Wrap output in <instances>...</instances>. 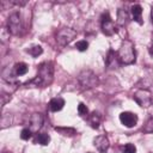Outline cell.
Masks as SVG:
<instances>
[{"label":"cell","mask_w":153,"mask_h":153,"mask_svg":"<svg viewBox=\"0 0 153 153\" xmlns=\"http://www.w3.org/2000/svg\"><path fill=\"white\" fill-rule=\"evenodd\" d=\"M54 78V66L50 61L43 62L38 66L37 75L26 82V85H35L37 87H45L51 84Z\"/></svg>","instance_id":"obj_1"},{"label":"cell","mask_w":153,"mask_h":153,"mask_svg":"<svg viewBox=\"0 0 153 153\" xmlns=\"http://www.w3.org/2000/svg\"><path fill=\"white\" fill-rule=\"evenodd\" d=\"M118 60L121 65H131L135 62L136 54H135V47L134 43L129 39H124L121 43V47L117 51Z\"/></svg>","instance_id":"obj_2"},{"label":"cell","mask_w":153,"mask_h":153,"mask_svg":"<svg viewBox=\"0 0 153 153\" xmlns=\"http://www.w3.org/2000/svg\"><path fill=\"white\" fill-rule=\"evenodd\" d=\"M75 37H76V31L74 29H72V27H62L56 32L55 41H56L59 47L63 48V47L68 45Z\"/></svg>","instance_id":"obj_3"},{"label":"cell","mask_w":153,"mask_h":153,"mask_svg":"<svg viewBox=\"0 0 153 153\" xmlns=\"http://www.w3.org/2000/svg\"><path fill=\"white\" fill-rule=\"evenodd\" d=\"M78 81L82 88H93L98 85V76L91 69H84L79 73Z\"/></svg>","instance_id":"obj_4"},{"label":"cell","mask_w":153,"mask_h":153,"mask_svg":"<svg viewBox=\"0 0 153 153\" xmlns=\"http://www.w3.org/2000/svg\"><path fill=\"white\" fill-rule=\"evenodd\" d=\"M7 29L10 31V33L18 36L22 35L24 26H23V20H22V16L19 12H12L7 19Z\"/></svg>","instance_id":"obj_5"},{"label":"cell","mask_w":153,"mask_h":153,"mask_svg":"<svg viewBox=\"0 0 153 153\" xmlns=\"http://www.w3.org/2000/svg\"><path fill=\"white\" fill-rule=\"evenodd\" d=\"M133 98H134V100L141 108H149L153 104L152 93H151V91H148L146 88H139V90H136L134 92Z\"/></svg>","instance_id":"obj_6"},{"label":"cell","mask_w":153,"mask_h":153,"mask_svg":"<svg viewBox=\"0 0 153 153\" xmlns=\"http://www.w3.org/2000/svg\"><path fill=\"white\" fill-rule=\"evenodd\" d=\"M100 27L104 35L106 36H112L116 33V27L115 24L109 14V12H104L102 16V20H100Z\"/></svg>","instance_id":"obj_7"},{"label":"cell","mask_w":153,"mask_h":153,"mask_svg":"<svg viewBox=\"0 0 153 153\" xmlns=\"http://www.w3.org/2000/svg\"><path fill=\"white\" fill-rule=\"evenodd\" d=\"M120 121L127 128H133L137 123V115L130 111H124L120 115Z\"/></svg>","instance_id":"obj_8"},{"label":"cell","mask_w":153,"mask_h":153,"mask_svg":"<svg viewBox=\"0 0 153 153\" xmlns=\"http://www.w3.org/2000/svg\"><path fill=\"white\" fill-rule=\"evenodd\" d=\"M43 121H44L43 115L35 112V114H32V115L30 116V118H29V127H27V128H29L32 133H36V131H38V130L41 129V127H42V124H43Z\"/></svg>","instance_id":"obj_9"},{"label":"cell","mask_w":153,"mask_h":153,"mask_svg":"<svg viewBox=\"0 0 153 153\" xmlns=\"http://www.w3.org/2000/svg\"><path fill=\"white\" fill-rule=\"evenodd\" d=\"M93 145L100 153H106L110 147V141L106 135H98L93 139Z\"/></svg>","instance_id":"obj_10"},{"label":"cell","mask_w":153,"mask_h":153,"mask_svg":"<svg viewBox=\"0 0 153 153\" xmlns=\"http://www.w3.org/2000/svg\"><path fill=\"white\" fill-rule=\"evenodd\" d=\"M105 65L109 68H117L121 65V62L118 60V56H117V53L114 51L112 49H110L108 51V55L105 57Z\"/></svg>","instance_id":"obj_11"},{"label":"cell","mask_w":153,"mask_h":153,"mask_svg":"<svg viewBox=\"0 0 153 153\" xmlns=\"http://www.w3.org/2000/svg\"><path fill=\"white\" fill-rule=\"evenodd\" d=\"M49 110L53 111V112H56V111H60L62 110V108L65 106V99L61 98V97H56V98H53L50 102H49Z\"/></svg>","instance_id":"obj_12"},{"label":"cell","mask_w":153,"mask_h":153,"mask_svg":"<svg viewBox=\"0 0 153 153\" xmlns=\"http://www.w3.org/2000/svg\"><path fill=\"white\" fill-rule=\"evenodd\" d=\"M100 122H102V115H100L98 111H92V112L88 115V123H90V126H91L92 128L97 129V128L99 127Z\"/></svg>","instance_id":"obj_13"},{"label":"cell","mask_w":153,"mask_h":153,"mask_svg":"<svg viewBox=\"0 0 153 153\" xmlns=\"http://www.w3.org/2000/svg\"><path fill=\"white\" fill-rule=\"evenodd\" d=\"M116 22H117V24H118L120 26L127 25V23L129 22V13H128L126 10H123V8H118Z\"/></svg>","instance_id":"obj_14"},{"label":"cell","mask_w":153,"mask_h":153,"mask_svg":"<svg viewBox=\"0 0 153 153\" xmlns=\"http://www.w3.org/2000/svg\"><path fill=\"white\" fill-rule=\"evenodd\" d=\"M130 12H131V17H133V19L136 22V23H139V24H142V7L140 6V5H133L131 6V8H130Z\"/></svg>","instance_id":"obj_15"},{"label":"cell","mask_w":153,"mask_h":153,"mask_svg":"<svg viewBox=\"0 0 153 153\" xmlns=\"http://www.w3.org/2000/svg\"><path fill=\"white\" fill-rule=\"evenodd\" d=\"M29 71V66L25 63V62H17L13 67V72L17 76H20V75H24L26 74Z\"/></svg>","instance_id":"obj_16"},{"label":"cell","mask_w":153,"mask_h":153,"mask_svg":"<svg viewBox=\"0 0 153 153\" xmlns=\"http://www.w3.org/2000/svg\"><path fill=\"white\" fill-rule=\"evenodd\" d=\"M55 130L59 131L60 134L65 135V136H73L76 134V130L74 128H66V127H55Z\"/></svg>","instance_id":"obj_17"},{"label":"cell","mask_w":153,"mask_h":153,"mask_svg":"<svg viewBox=\"0 0 153 153\" xmlns=\"http://www.w3.org/2000/svg\"><path fill=\"white\" fill-rule=\"evenodd\" d=\"M36 142H38L42 146H47L50 142V136L45 133H38L36 136Z\"/></svg>","instance_id":"obj_18"},{"label":"cell","mask_w":153,"mask_h":153,"mask_svg":"<svg viewBox=\"0 0 153 153\" xmlns=\"http://www.w3.org/2000/svg\"><path fill=\"white\" fill-rule=\"evenodd\" d=\"M26 51H27L32 57H37V56H39V55L43 53V49H42L41 45H32L31 48L26 49Z\"/></svg>","instance_id":"obj_19"},{"label":"cell","mask_w":153,"mask_h":153,"mask_svg":"<svg viewBox=\"0 0 153 153\" xmlns=\"http://www.w3.org/2000/svg\"><path fill=\"white\" fill-rule=\"evenodd\" d=\"M78 114H79L81 117L88 115V109H87V106H86L84 103H79V105H78Z\"/></svg>","instance_id":"obj_20"},{"label":"cell","mask_w":153,"mask_h":153,"mask_svg":"<svg viewBox=\"0 0 153 153\" xmlns=\"http://www.w3.org/2000/svg\"><path fill=\"white\" fill-rule=\"evenodd\" d=\"M75 48L79 50V51H85V50H87V48H88V43L86 42V41H78L76 42V44H75Z\"/></svg>","instance_id":"obj_21"},{"label":"cell","mask_w":153,"mask_h":153,"mask_svg":"<svg viewBox=\"0 0 153 153\" xmlns=\"http://www.w3.org/2000/svg\"><path fill=\"white\" fill-rule=\"evenodd\" d=\"M123 153H136V147L133 143H126L122 147Z\"/></svg>","instance_id":"obj_22"},{"label":"cell","mask_w":153,"mask_h":153,"mask_svg":"<svg viewBox=\"0 0 153 153\" xmlns=\"http://www.w3.org/2000/svg\"><path fill=\"white\" fill-rule=\"evenodd\" d=\"M142 130H143L145 133H153V118H149V120L146 122V124L143 126Z\"/></svg>","instance_id":"obj_23"},{"label":"cell","mask_w":153,"mask_h":153,"mask_svg":"<svg viewBox=\"0 0 153 153\" xmlns=\"http://www.w3.org/2000/svg\"><path fill=\"white\" fill-rule=\"evenodd\" d=\"M31 136H32V131H31L29 128H24V129L22 130V133H20V137H22L23 140H29Z\"/></svg>","instance_id":"obj_24"},{"label":"cell","mask_w":153,"mask_h":153,"mask_svg":"<svg viewBox=\"0 0 153 153\" xmlns=\"http://www.w3.org/2000/svg\"><path fill=\"white\" fill-rule=\"evenodd\" d=\"M11 93H5V92H2L1 93V105H5L6 104V102H8L10 99H11V97H8V98H6V96H10Z\"/></svg>","instance_id":"obj_25"},{"label":"cell","mask_w":153,"mask_h":153,"mask_svg":"<svg viewBox=\"0 0 153 153\" xmlns=\"http://www.w3.org/2000/svg\"><path fill=\"white\" fill-rule=\"evenodd\" d=\"M149 115H151V118H153V104L149 106Z\"/></svg>","instance_id":"obj_26"},{"label":"cell","mask_w":153,"mask_h":153,"mask_svg":"<svg viewBox=\"0 0 153 153\" xmlns=\"http://www.w3.org/2000/svg\"><path fill=\"white\" fill-rule=\"evenodd\" d=\"M151 19H152V23H153V6L151 8Z\"/></svg>","instance_id":"obj_27"},{"label":"cell","mask_w":153,"mask_h":153,"mask_svg":"<svg viewBox=\"0 0 153 153\" xmlns=\"http://www.w3.org/2000/svg\"><path fill=\"white\" fill-rule=\"evenodd\" d=\"M149 53H151V55L153 56V44L151 45V48H149Z\"/></svg>","instance_id":"obj_28"},{"label":"cell","mask_w":153,"mask_h":153,"mask_svg":"<svg viewBox=\"0 0 153 153\" xmlns=\"http://www.w3.org/2000/svg\"><path fill=\"white\" fill-rule=\"evenodd\" d=\"M87 153H91V152H87Z\"/></svg>","instance_id":"obj_29"},{"label":"cell","mask_w":153,"mask_h":153,"mask_svg":"<svg viewBox=\"0 0 153 153\" xmlns=\"http://www.w3.org/2000/svg\"><path fill=\"white\" fill-rule=\"evenodd\" d=\"M6 153H7V152H6Z\"/></svg>","instance_id":"obj_30"}]
</instances>
